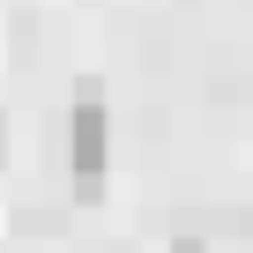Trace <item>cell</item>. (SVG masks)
<instances>
[{
  "label": "cell",
  "mask_w": 253,
  "mask_h": 253,
  "mask_svg": "<svg viewBox=\"0 0 253 253\" xmlns=\"http://www.w3.org/2000/svg\"><path fill=\"white\" fill-rule=\"evenodd\" d=\"M67 164H75V194H97V186H104L112 119H104V97H97V89H82L75 112H67Z\"/></svg>",
  "instance_id": "6da1fadb"
},
{
  "label": "cell",
  "mask_w": 253,
  "mask_h": 253,
  "mask_svg": "<svg viewBox=\"0 0 253 253\" xmlns=\"http://www.w3.org/2000/svg\"><path fill=\"white\" fill-rule=\"evenodd\" d=\"M0 164H8V112H0Z\"/></svg>",
  "instance_id": "7a4b0ae2"
}]
</instances>
